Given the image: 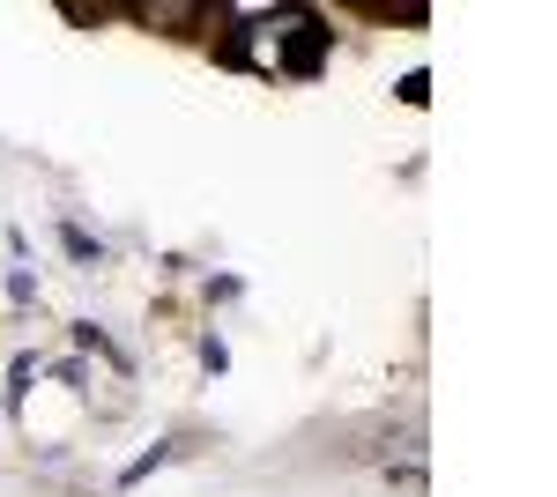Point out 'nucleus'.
Returning <instances> with one entry per match:
<instances>
[{
	"mask_svg": "<svg viewBox=\"0 0 557 497\" xmlns=\"http://www.w3.org/2000/svg\"><path fill=\"white\" fill-rule=\"evenodd\" d=\"M141 23H194V8H186V0H149Z\"/></svg>",
	"mask_w": 557,
	"mask_h": 497,
	"instance_id": "f257e3e1",
	"label": "nucleus"
}]
</instances>
